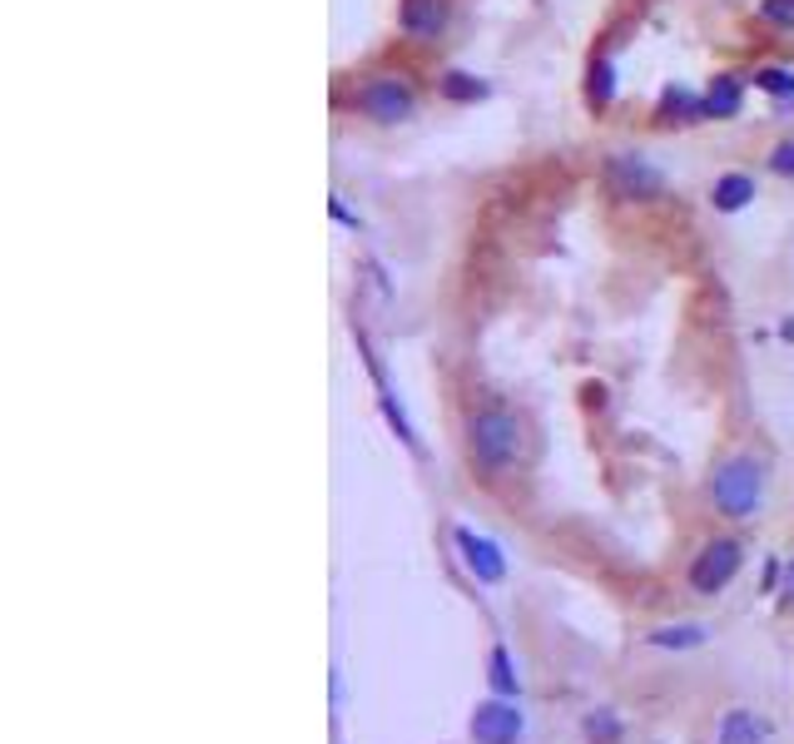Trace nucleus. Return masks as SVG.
<instances>
[{
  "label": "nucleus",
  "mask_w": 794,
  "mask_h": 744,
  "mask_svg": "<svg viewBox=\"0 0 794 744\" xmlns=\"http://www.w3.org/2000/svg\"><path fill=\"white\" fill-rule=\"evenodd\" d=\"M398 26L412 40H438L448 30V0H402Z\"/></svg>",
  "instance_id": "obj_10"
},
{
  "label": "nucleus",
  "mask_w": 794,
  "mask_h": 744,
  "mask_svg": "<svg viewBox=\"0 0 794 744\" xmlns=\"http://www.w3.org/2000/svg\"><path fill=\"white\" fill-rule=\"evenodd\" d=\"M755 90L775 94V100H794V70H785V66H765V70H755Z\"/></svg>",
  "instance_id": "obj_16"
},
{
  "label": "nucleus",
  "mask_w": 794,
  "mask_h": 744,
  "mask_svg": "<svg viewBox=\"0 0 794 744\" xmlns=\"http://www.w3.org/2000/svg\"><path fill=\"white\" fill-rule=\"evenodd\" d=\"M765 492H770V472L760 456L750 452H730L715 462L711 472V506L725 521H755L760 512H765Z\"/></svg>",
  "instance_id": "obj_1"
},
{
  "label": "nucleus",
  "mask_w": 794,
  "mask_h": 744,
  "mask_svg": "<svg viewBox=\"0 0 794 744\" xmlns=\"http://www.w3.org/2000/svg\"><path fill=\"white\" fill-rule=\"evenodd\" d=\"M745 571V541L740 536H711L701 551L691 556V571H685V586L701 601H715L735 586V576Z\"/></svg>",
  "instance_id": "obj_3"
},
{
  "label": "nucleus",
  "mask_w": 794,
  "mask_h": 744,
  "mask_svg": "<svg viewBox=\"0 0 794 744\" xmlns=\"http://www.w3.org/2000/svg\"><path fill=\"white\" fill-rule=\"evenodd\" d=\"M486 685H492V695H506V700H522V675H516V661L512 651H506L502 641L486 651Z\"/></svg>",
  "instance_id": "obj_11"
},
{
  "label": "nucleus",
  "mask_w": 794,
  "mask_h": 744,
  "mask_svg": "<svg viewBox=\"0 0 794 744\" xmlns=\"http://www.w3.org/2000/svg\"><path fill=\"white\" fill-rule=\"evenodd\" d=\"M780 605H785V611H794V556L785 561V566H780Z\"/></svg>",
  "instance_id": "obj_20"
},
{
  "label": "nucleus",
  "mask_w": 794,
  "mask_h": 744,
  "mask_svg": "<svg viewBox=\"0 0 794 744\" xmlns=\"http://www.w3.org/2000/svg\"><path fill=\"white\" fill-rule=\"evenodd\" d=\"M462 442H468V462L476 466L482 476H502L522 462V422L512 418L506 408H476L462 428Z\"/></svg>",
  "instance_id": "obj_2"
},
{
  "label": "nucleus",
  "mask_w": 794,
  "mask_h": 744,
  "mask_svg": "<svg viewBox=\"0 0 794 744\" xmlns=\"http://www.w3.org/2000/svg\"><path fill=\"white\" fill-rule=\"evenodd\" d=\"M711 625L705 621H665V625H651L641 635L645 651H665V655H685V651H705L711 645Z\"/></svg>",
  "instance_id": "obj_8"
},
{
  "label": "nucleus",
  "mask_w": 794,
  "mask_h": 744,
  "mask_svg": "<svg viewBox=\"0 0 794 744\" xmlns=\"http://www.w3.org/2000/svg\"><path fill=\"white\" fill-rule=\"evenodd\" d=\"M740 114V80L735 74H720L705 90V120H735Z\"/></svg>",
  "instance_id": "obj_15"
},
{
  "label": "nucleus",
  "mask_w": 794,
  "mask_h": 744,
  "mask_svg": "<svg viewBox=\"0 0 794 744\" xmlns=\"http://www.w3.org/2000/svg\"><path fill=\"white\" fill-rule=\"evenodd\" d=\"M581 740L586 744H621L626 740V720H621V710L611 705H596L581 715Z\"/></svg>",
  "instance_id": "obj_12"
},
{
  "label": "nucleus",
  "mask_w": 794,
  "mask_h": 744,
  "mask_svg": "<svg viewBox=\"0 0 794 744\" xmlns=\"http://www.w3.org/2000/svg\"><path fill=\"white\" fill-rule=\"evenodd\" d=\"M711 199H715L720 214H740V209L755 199V179H750V174H720L715 189H711Z\"/></svg>",
  "instance_id": "obj_14"
},
{
  "label": "nucleus",
  "mask_w": 794,
  "mask_h": 744,
  "mask_svg": "<svg viewBox=\"0 0 794 744\" xmlns=\"http://www.w3.org/2000/svg\"><path fill=\"white\" fill-rule=\"evenodd\" d=\"M452 546H458L462 566L472 571L476 586H502L506 581V556L492 536H482V531H472V526H458L452 531Z\"/></svg>",
  "instance_id": "obj_7"
},
{
  "label": "nucleus",
  "mask_w": 794,
  "mask_h": 744,
  "mask_svg": "<svg viewBox=\"0 0 794 744\" xmlns=\"http://www.w3.org/2000/svg\"><path fill=\"white\" fill-rule=\"evenodd\" d=\"M760 20L775 30H794V0H760Z\"/></svg>",
  "instance_id": "obj_19"
},
{
  "label": "nucleus",
  "mask_w": 794,
  "mask_h": 744,
  "mask_svg": "<svg viewBox=\"0 0 794 744\" xmlns=\"http://www.w3.org/2000/svg\"><path fill=\"white\" fill-rule=\"evenodd\" d=\"M770 169H775V174H794V140H785L770 154Z\"/></svg>",
  "instance_id": "obj_21"
},
{
  "label": "nucleus",
  "mask_w": 794,
  "mask_h": 744,
  "mask_svg": "<svg viewBox=\"0 0 794 744\" xmlns=\"http://www.w3.org/2000/svg\"><path fill=\"white\" fill-rule=\"evenodd\" d=\"M715 744H775V730L760 710L750 705H725L715 720Z\"/></svg>",
  "instance_id": "obj_9"
},
{
  "label": "nucleus",
  "mask_w": 794,
  "mask_h": 744,
  "mask_svg": "<svg viewBox=\"0 0 794 744\" xmlns=\"http://www.w3.org/2000/svg\"><path fill=\"white\" fill-rule=\"evenodd\" d=\"M601 174H606V189L616 199H635V204H645V199L665 194V174L645 154H606Z\"/></svg>",
  "instance_id": "obj_6"
},
{
  "label": "nucleus",
  "mask_w": 794,
  "mask_h": 744,
  "mask_svg": "<svg viewBox=\"0 0 794 744\" xmlns=\"http://www.w3.org/2000/svg\"><path fill=\"white\" fill-rule=\"evenodd\" d=\"M442 94H448V100H458V104H468V100H482V94H486V84L476 80V74L452 70V74H442Z\"/></svg>",
  "instance_id": "obj_17"
},
{
  "label": "nucleus",
  "mask_w": 794,
  "mask_h": 744,
  "mask_svg": "<svg viewBox=\"0 0 794 744\" xmlns=\"http://www.w3.org/2000/svg\"><path fill=\"white\" fill-rule=\"evenodd\" d=\"M661 124H695L705 120V94H691V90H665L661 94V110H655Z\"/></svg>",
  "instance_id": "obj_13"
},
{
  "label": "nucleus",
  "mask_w": 794,
  "mask_h": 744,
  "mask_svg": "<svg viewBox=\"0 0 794 744\" xmlns=\"http://www.w3.org/2000/svg\"><path fill=\"white\" fill-rule=\"evenodd\" d=\"M358 114H368L373 124H402L418 114V90L402 74H368L353 94Z\"/></svg>",
  "instance_id": "obj_4"
},
{
  "label": "nucleus",
  "mask_w": 794,
  "mask_h": 744,
  "mask_svg": "<svg viewBox=\"0 0 794 744\" xmlns=\"http://www.w3.org/2000/svg\"><path fill=\"white\" fill-rule=\"evenodd\" d=\"M522 735H526L522 700H506V695L476 700V710L468 720V740L472 744H522Z\"/></svg>",
  "instance_id": "obj_5"
},
{
  "label": "nucleus",
  "mask_w": 794,
  "mask_h": 744,
  "mask_svg": "<svg viewBox=\"0 0 794 744\" xmlns=\"http://www.w3.org/2000/svg\"><path fill=\"white\" fill-rule=\"evenodd\" d=\"M611 90H616V80H611V66H606V60H601V66H591L586 100L596 104V110H606V104H611Z\"/></svg>",
  "instance_id": "obj_18"
}]
</instances>
